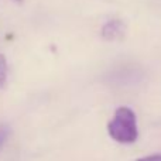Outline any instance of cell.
<instances>
[{
	"instance_id": "cell-3",
	"label": "cell",
	"mask_w": 161,
	"mask_h": 161,
	"mask_svg": "<svg viewBox=\"0 0 161 161\" xmlns=\"http://www.w3.org/2000/svg\"><path fill=\"white\" fill-rule=\"evenodd\" d=\"M7 79V61L3 54H0V88H3Z\"/></svg>"
},
{
	"instance_id": "cell-2",
	"label": "cell",
	"mask_w": 161,
	"mask_h": 161,
	"mask_svg": "<svg viewBox=\"0 0 161 161\" xmlns=\"http://www.w3.org/2000/svg\"><path fill=\"white\" fill-rule=\"evenodd\" d=\"M126 31V25L122 20H110V21L105 23L100 30V34L105 40L108 41H114V40H120L123 38Z\"/></svg>"
},
{
	"instance_id": "cell-1",
	"label": "cell",
	"mask_w": 161,
	"mask_h": 161,
	"mask_svg": "<svg viewBox=\"0 0 161 161\" xmlns=\"http://www.w3.org/2000/svg\"><path fill=\"white\" fill-rule=\"evenodd\" d=\"M108 133L116 143L131 144L139 137L137 117L133 109L127 106L116 109L112 120L108 123Z\"/></svg>"
},
{
	"instance_id": "cell-4",
	"label": "cell",
	"mask_w": 161,
	"mask_h": 161,
	"mask_svg": "<svg viewBox=\"0 0 161 161\" xmlns=\"http://www.w3.org/2000/svg\"><path fill=\"white\" fill-rule=\"evenodd\" d=\"M8 133H10V129L7 126H0V147L3 146V143L7 140Z\"/></svg>"
},
{
	"instance_id": "cell-5",
	"label": "cell",
	"mask_w": 161,
	"mask_h": 161,
	"mask_svg": "<svg viewBox=\"0 0 161 161\" xmlns=\"http://www.w3.org/2000/svg\"><path fill=\"white\" fill-rule=\"evenodd\" d=\"M134 161H161V154H153V156L140 157V158H137Z\"/></svg>"
},
{
	"instance_id": "cell-6",
	"label": "cell",
	"mask_w": 161,
	"mask_h": 161,
	"mask_svg": "<svg viewBox=\"0 0 161 161\" xmlns=\"http://www.w3.org/2000/svg\"><path fill=\"white\" fill-rule=\"evenodd\" d=\"M13 2H17V3H21L23 0H13Z\"/></svg>"
}]
</instances>
